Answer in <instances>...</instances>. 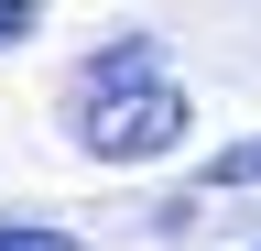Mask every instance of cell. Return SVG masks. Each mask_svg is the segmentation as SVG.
Here are the masks:
<instances>
[{
	"mask_svg": "<svg viewBox=\"0 0 261 251\" xmlns=\"http://www.w3.org/2000/svg\"><path fill=\"white\" fill-rule=\"evenodd\" d=\"M65 120H76V153H98V164H152V153L185 142L196 99L174 87V66H163L142 33H120V44H98L87 66H76Z\"/></svg>",
	"mask_w": 261,
	"mask_h": 251,
	"instance_id": "obj_1",
	"label": "cell"
},
{
	"mask_svg": "<svg viewBox=\"0 0 261 251\" xmlns=\"http://www.w3.org/2000/svg\"><path fill=\"white\" fill-rule=\"evenodd\" d=\"M207 186H261V131H250V142H228L218 164H207Z\"/></svg>",
	"mask_w": 261,
	"mask_h": 251,
	"instance_id": "obj_2",
	"label": "cell"
},
{
	"mask_svg": "<svg viewBox=\"0 0 261 251\" xmlns=\"http://www.w3.org/2000/svg\"><path fill=\"white\" fill-rule=\"evenodd\" d=\"M0 251H76V240L44 230V218H0Z\"/></svg>",
	"mask_w": 261,
	"mask_h": 251,
	"instance_id": "obj_3",
	"label": "cell"
},
{
	"mask_svg": "<svg viewBox=\"0 0 261 251\" xmlns=\"http://www.w3.org/2000/svg\"><path fill=\"white\" fill-rule=\"evenodd\" d=\"M11 33H33V0H0V44Z\"/></svg>",
	"mask_w": 261,
	"mask_h": 251,
	"instance_id": "obj_4",
	"label": "cell"
}]
</instances>
